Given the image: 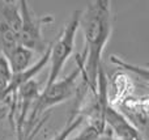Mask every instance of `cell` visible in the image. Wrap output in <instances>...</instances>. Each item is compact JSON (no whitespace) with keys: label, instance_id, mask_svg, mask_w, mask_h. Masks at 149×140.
I'll return each instance as SVG.
<instances>
[{"label":"cell","instance_id":"11","mask_svg":"<svg viewBox=\"0 0 149 140\" xmlns=\"http://www.w3.org/2000/svg\"><path fill=\"white\" fill-rule=\"evenodd\" d=\"M98 140H120V139L115 138V136H114V135H113V134H111V132H110V131H109V130H107V128H106V132H105V134H103V135H102V136H101V138H100V139H98Z\"/></svg>","mask_w":149,"mask_h":140},{"label":"cell","instance_id":"3","mask_svg":"<svg viewBox=\"0 0 149 140\" xmlns=\"http://www.w3.org/2000/svg\"><path fill=\"white\" fill-rule=\"evenodd\" d=\"M80 15H81V10H74L70 21L67 22V25L64 26L62 33L59 34L58 39L54 43H50V67L45 88L51 85L56 80H59V76L62 73L63 68H64L65 63L71 58V55L73 54L76 34L80 24Z\"/></svg>","mask_w":149,"mask_h":140},{"label":"cell","instance_id":"10","mask_svg":"<svg viewBox=\"0 0 149 140\" xmlns=\"http://www.w3.org/2000/svg\"><path fill=\"white\" fill-rule=\"evenodd\" d=\"M49 117H50V113H46V114H45V117L42 115V117L38 119V122H37L36 125H34L33 130H31L29 134L24 135L21 139H17V140H36V138L38 136V134L41 132L42 127H43V126L46 125V122H47V119H49Z\"/></svg>","mask_w":149,"mask_h":140},{"label":"cell","instance_id":"1","mask_svg":"<svg viewBox=\"0 0 149 140\" xmlns=\"http://www.w3.org/2000/svg\"><path fill=\"white\" fill-rule=\"evenodd\" d=\"M79 29L84 36V67H81L82 83L95 94L97 75L100 71L102 54L113 31L111 18V1L109 0H94L86 4L80 15Z\"/></svg>","mask_w":149,"mask_h":140},{"label":"cell","instance_id":"8","mask_svg":"<svg viewBox=\"0 0 149 140\" xmlns=\"http://www.w3.org/2000/svg\"><path fill=\"white\" fill-rule=\"evenodd\" d=\"M84 122H85V118H84V115L80 113L79 104L76 102L74 109L72 110V113L68 115L65 125L63 126V128L56 134V135H54L50 140H68L70 136L73 134V131L79 130Z\"/></svg>","mask_w":149,"mask_h":140},{"label":"cell","instance_id":"5","mask_svg":"<svg viewBox=\"0 0 149 140\" xmlns=\"http://www.w3.org/2000/svg\"><path fill=\"white\" fill-rule=\"evenodd\" d=\"M103 117H105L106 128L115 138L120 140H145L141 132H139L118 109L111 106L110 102L103 109Z\"/></svg>","mask_w":149,"mask_h":140},{"label":"cell","instance_id":"9","mask_svg":"<svg viewBox=\"0 0 149 140\" xmlns=\"http://www.w3.org/2000/svg\"><path fill=\"white\" fill-rule=\"evenodd\" d=\"M110 62L113 64L118 65L119 68H123V70H127V71H131V72L136 73V75L141 76L143 80L144 81H148V70L147 68H140V67H134V65L128 64L127 62L122 60L119 56H115V55H111L110 56Z\"/></svg>","mask_w":149,"mask_h":140},{"label":"cell","instance_id":"4","mask_svg":"<svg viewBox=\"0 0 149 140\" xmlns=\"http://www.w3.org/2000/svg\"><path fill=\"white\" fill-rule=\"evenodd\" d=\"M18 7L21 15V28L18 33L20 45L31 50L34 54L43 55L49 47V45L45 42L43 28L54 22V17L51 15H46L42 17L37 16L26 0L18 1Z\"/></svg>","mask_w":149,"mask_h":140},{"label":"cell","instance_id":"2","mask_svg":"<svg viewBox=\"0 0 149 140\" xmlns=\"http://www.w3.org/2000/svg\"><path fill=\"white\" fill-rule=\"evenodd\" d=\"M81 67H84V59L81 55H76V68L68 76L56 80L51 85L46 86L41 92L39 97L34 102L30 113L28 115L25 127H24V135L29 134L33 130L34 125L38 122V119L43 114H46L47 110L56 105L64 102L65 100L71 98L77 92V81L81 77Z\"/></svg>","mask_w":149,"mask_h":140},{"label":"cell","instance_id":"6","mask_svg":"<svg viewBox=\"0 0 149 140\" xmlns=\"http://www.w3.org/2000/svg\"><path fill=\"white\" fill-rule=\"evenodd\" d=\"M111 88H113V97L109 100V102L114 107H118L134 96V83L130 76L124 73H115L111 77Z\"/></svg>","mask_w":149,"mask_h":140},{"label":"cell","instance_id":"12","mask_svg":"<svg viewBox=\"0 0 149 140\" xmlns=\"http://www.w3.org/2000/svg\"><path fill=\"white\" fill-rule=\"evenodd\" d=\"M9 139V135H8V132L5 131L4 126L0 123V140H8Z\"/></svg>","mask_w":149,"mask_h":140},{"label":"cell","instance_id":"7","mask_svg":"<svg viewBox=\"0 0 149 140\" xmlns=\"http://www.w3.org/2000/svg\"><path fill=\"white\" fill-rule=\"evenodd\" d=\"M34 52L31 50L26 49V47L18 45L9 55H7V60L8 64H9V68L13 73H20L26 71L29 67L34 64Z\"/></svg>","mask_w":149,"mask_h":140}]
</instances>
